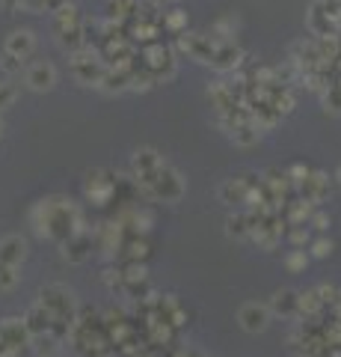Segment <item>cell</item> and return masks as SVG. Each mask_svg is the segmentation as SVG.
<instances>
[{
  "instance_id": "obj_1",
  "label": "cell",
  "mask_w": 341,
  "mask_h": 357,
  "mask_svg": "<svg viewBox=\"0 0 341 357\" xmlns=\"http://www.w3.org/2000/svg\"><path fill=\"white\" fill-rule=\"evenodd\" d=\"M139 191H143L146 196H155V200H164V203H175L178 196L184 194V182L182 176H178L173 167H160L155 178H148V182L139 185Z\"/></svg>"
},
{
  "instance_id": "obj_2",
  "label": "cell",
  "mask_w": 341,
  "mask_h": 357,
  "mask_svg": "<svg viewBox=\"0 0 341 357\" xmlns=\"http://www.w3.org/2000/svg\"><path fill=\"white\" fill-rule=\"evenodd\" d=\"M72 72H75V77H77V84L101 86L107 68H104L101 60H98V54L86 45V48H80L77 54H72Z\"/></svg>"
},
{
  "instance_id": "obj_3",
  "label": "cell",
  "mask_w": 341,
  "mask_h": 357,
  "mask_svg": "<svg viewBox=\"0 0 341 357\" xmlns=\"http://www.w3.org/2000/svg\"><path fill=\"white\" fill-rule=\"evenodd\" d=\"M39 304L45 306L48 313L54 315V322H75L72 315V292L66 289V286H45L42 292H39Z\"/></svg>"
},
{
  "instance_id": "obj_4",
  "label": "cell",
  "mask_w": 341,
  "mask_h": 357,
  "mask_svg": "<svg viewBox=\"0 0 341 357\" xmlns=\"http://www.w3.org/2000/svg\"><path fill=\"white\" fill-rule=\"evenodd\" d=\"M24 84L30 89H36V93H48V89H54V84H57V68L51 63H45V60H39V63L27 66Z\"/></svg>"
},
{
  "instance_id": "obj_5",
  "label": "cell",
  "mask_w": 341,
  "mask_h": 357,
  "mask_svg": "<svg viewBox=\"0 0 341 357\" xmlns=\"http://www.w3.org/2000/svg\"><path fill=\"white\" fill-rule=\"evenodd\" d=\"M131 164H134L137 182L143 185V182H148V178H155V176H157V170H160V167H164V158H160V155L155 152V149L143 146V149H137V152H134Z\"/></svg>"
},
{
  "instance_id": "obj_6",
  "label": "cell",
  "mask_w": 341,
  "mask_h": 357,
  "mask_svg": "<svg viewBox=\"0 0 341 357\" xmlns=\"http://www.w3.org/2000/svg\"><path fill=\"white\" fill-rule=\"evenodd\" d=\"M237 322H240V327H244L246 333H258V331H264L267 327V322H270V310L267 306H262V304H244L240 306V313H237Z\"/></svg>"
},
{
  "instance_id": "obj_7",
  "label": "cell",
  "mask_w": 341,
  "mask_h": 357,
  "mask_svg": "<svg viewBox=\"0 0 341 357\" xmlns=\"http://www.w3.org/2000/svg\"><path fill=\"white\" fill-rule=\"evenodd\" d=\"M306 24H309V30H312L318 39H320V36H335V30H338V24L324 12V3H320V0H315V3L309 6Z\"/></svg>"
},
{
  "instance_id": "obj_8",
  "label": "cell",
  "mask_w": 341,
  "mask_h": 357,
  "mask_svg": "<svg viewBox=\"0 0 341 357\" xmlns=\"http://www.w3.org/2000/svg\"><path fill=\"white\" fill-rule=\"evenodd\" d=\"M33 48H36L33 30H12V33L6 36V42H3V51H9L18 60H27L30 54H33Z\"/></svg>"
},
{
  "instance_id": "obj_9",
  "label": "cell",
  "mask_w": 341,
  "mask_h": 357,
  "mask_svg": "<svg viewBox=\"0 0 341 357\" xmlns=\"http://www.w3.org/2000/svg\"><path fill=\"white\" fill-rule=\"evenodd\" d=\"M24 256H27V241H24L21 235H6V238H0V265L18 268Z\"/></svg>"
},
{
  "instance_id": "obj_10",
  "label": "cell",
  "mask_w": 341,
  "mask_h": 357,
  "mask_svg": "<svg viewBox=\"0 0 341 357\" xmlns=\"http://www.w3.org/2000/svg\"><path fill=\"white\" fill-rule=\"evenodd\" d=\"M51 322H54V315L48 313L42 304H33V306H30V310H27V315H24V324H27L30 336L51 333Z\"/></svg>"
},
{
  "instance_id": "obj_11",
  "label": "cell",
  "mask_w": 341,
  "mask_h": 357,
  "mask_svg": "<svg viewBox=\"0 0 341 357\" xmlns=\"http://www.w3.org/2000/svg\"><path fill=\"white\" fill-rule=\"evenodd\" d=\"M110 194H113V182L107 178L104 170H95V173H89V176H86V196H89L92 203L101 205Z\"/></svg>"
},
{
  "instance_id": "obj_12",
  "label": "cell",
  "mask_w": 341,
  "mask_h": 357,
  "mask_svg": "<svg viewBox=\"0 0 341 357\" xmlns=\"http://www.w3.org/2000/svg\"><path fill=\"white\" fill-rule=\"evenodd\" d=\"M80 24H84V21H80V12H77V6L72 3V0H66L63 6L54 9V27H57V33L72 30V27H80Z\"/></svg>"
},
{
  "instance_id": "obj_13",
  "label": "cell",
  "mask_w": 341,
  "mask_h": 357,
  "mask_svg": "<svg viewBox=\"0 0 341 357\" xmlns=\"http://www.w3.org/2000/svg\"><path fill=\"white\" fill-rule=\"evenodd\" d=\"M0 333H3L6 345H12V349H18L24 340H33L30 331H27V324H24V319L21 322H18V319H6L3 324H0Z\"/></svg>"
},
{
  "instance_id": "obj_14",
  "label": "cell",
  "mask_w": 341,
  "mask_h": 357,
  "mask_svg": "<svg viewBox=\"0 0 341 357\" xmlns=\"http://www.w3.org/2000/svg\"><path fill=\"white\" fill-rule=\"evenodd\" d=\"M270 310L279 313V315H297L300 313V295L291 292V289L276 292L273 301H270Z\"/></svg>"
},
{
  "instance_id": "obj_15",
  "label": "cell",
  "mask_w": 341,
  "mask_h": 357,
  "mask_svg": "<svg viewBox=\"0 0 341 357\" xmlns=\"http://www.w3.org/2000/svg\"><path fill=\"white\" fill-rule=\"evenodd\" d=\"M246 196H249L246 178H228V182L220 187V200L223 203H246Z\"/></svg>"
},
{
  "instance_id": "obj_16",
  "label": "cell",
  "mask_w": 341,
  "mask_h": 357,
  "mask_svg": "<svg viewBox=\"0 0 341 357\" xmlns=\"http://www.w3.org/2000/svg\"><path fill=\"white\" fill-rule=\"evenodd\" d=\"M237 63H240V51H237V48L228 45V42H220L214 60H211V66L220 68V72H226V68H235Z\"/></svg>"
},
{
  "instance_id": "obj_17",
  "label": "cell",
  "mask_w": 341,
  "mask_h": 357,
  "mask_svg": "<svg viewBox=\"0 0 341 357\" xmlns=\"http://www.w3.org/2000/svg\"><path fill=\"white\" fill-rule=\"evenodd\" d=\"M258 137H262V128L255 122H240L232 128V140L237 146H253V143H258Z\"/></svg>"
},
{
  "instance_id": "obj_18",
  "label": "cell",
  "mask_w": 341,
  "mask_h": 357,
  "mask_svg": "<svg viewBox=\"0 0 341 357\" xmlns=\"http://www.w3.org/2000/svg\"><path fill=\"white\" fill-rule=\"evenodd\" d=\"M33 342H36V354L39 357H57L59 354V345L51 333H42V336H33Z\"/></svg>"
},
{
  "instance_id": "obj_19",
  "label": "cell",
  "mask_w": 341,
  "mask_h": 357,
  "mask_svg": "<svg viewBox=\"0 0 341 357\" xmlns=\"http://www.w3.org/2000/svg\"><path fill=\"white\" fill-rule=\"evenodd\" d=\"M18 280H21V274H18V268L12 265H0V292H12Z\"/></svg>"
},
{
  "instance_id": "obj_20",
  "label": "cell",
  "mask_w": 341,
  "mask_h": 357,
  "mask_svg": "<svg viewBox=\"0 0 341 357\" xmlns=\"http://www.w3.org/2000/svg\"><path fill=\"white\" fill-rule=\"evenodd\" d=\"M324 107H327L329 113H341V84L329 86L327 93H324Z\"/></svg>"
},
{
  "instance_id": "obj_21",
  "label": "cell",
  "mask_w": 341,
  "mask_h": 357,
  "mask_svg": "<svg viewBox=\"0 0 341 357\" xmlns=\"http://www.w3.org/2000/svg\"><path fill=\"white\" fill-rule=\"evenodd\" d=\"M137 9V0H110V15L113 18H125Z\"/></svg>"
},
{
  "instance_id": "obj_22",
  "label": "cell",
  "mask_w": 341,
  "mask_h": 357,
  "mask_svg": "<svg viewBox=\"0 0 341 357\" xmlns=\"http://www.w3.org/2000/svg\"><path fill=\"white\" fill-rule=\"evenodd\" d=\"M18 98V86L3 81L0 84V111H6V107H12V102Z\"/></svg>"
},
{
  "instance_id": "obj_23",
  "label": "cell",
  "mask_w": 341,
  "mask_h": 357,
  "mask_svg": "<svg viewBox=\"0 0 341 357\" xmlns=\"http://www.w3.org/2000/svg\"><path fill=\"white\" fill-rule=\"evenodd\" d=\"M21 63H24V60L12 57L9 51H0V68H3L6 75H18V72H21Z\"/></svg>"
},
{
  "instance_id": "obj_24",
  "label": "cell",
  "mask_w": 341,
  "mask_h": 357,
  "mask_svg": "<svg viewBox=\"0 0 341 357\" xmlns=\"http://www.w3.org/2000/svg\"><path fill=\"white\" fill-rule=\"evenodd\" d=\"M320 304H324V301L318 298V292H306V295H300V310H303V313H315Z\"/></svg>"
},
{
  "instance_id": "obj_25",
  "label": "cell",
  "mask_w": 341,
  "mask_h": 357,
  "mask_svg": "<svg viewBox=\"0 0 341 357\" xmlns=\"http://www.w3.org/2000/svg\"><path fill=\"white\" fill-rule=\"evenodd\" d=\"M164 24L173 30V33L182 36V27L187 24V15H184V12H173V15H166V18H164Z\"/></svg>"
},
{
  "instance_id": "obj_26",
  "label": "cell",
  "mask_w": 341,
  "mask_h": 357,
  "mask_svg": "<svg viewBox=\"0 0 341 357\" xmlns=\"http://www.w3.org/2000/svg\"><path fill=\"white\" fill-rule=\"evenodd\" d=\"M18 6H21L24 12H45L48 0H18Z\"/></svg>"
},
{
  "instance_id": "obj_27",
  "label": "cell",
  "mask_w": 341,
  "mask_h": 357,
  "mask_svg": "<svg viewBox=\"0 0 341 357\" xmlns=\"http://www.w3.org/2000/svg\"><path fill=\"white\" fill-rule=\"evenodd\" d=\"M320 3H324V12L338 24V18H341V0H320Z\"/></svg>"
},
{
  "instance_id": "obj_28",
  "label": "cell",
  "mask_w": 341,
  "mask_h": 357,
  "mask_svg": "<svg viewBox=\"0 0 341 357\" xmlns=\"http://www.w3.org/2000/svg\"><path fill=\"white\" fill-rule=\"evenodd\" d=\"M68 247H72V253H66V256H68V259H72V262H80V259H84V256H86V250H84L86 241H84V238H77V241H72Z\"/></svg>"
},
{
  "instance_id": "obj_29",
  "label": "cell",
  "mask_w": 341,
  "mask_h": 357,
  "mask_svg": "<svg viewBox=\"0 0 341 357\" xmlns=\"http://www.w3.org/2000/svg\"><path fill=\"white\" fill-rule=\"evenodd\" d=\"M329 253H333V241H318L312 247V256H318V259H324V256H329Z\"/></svg>"
},
{
  "instance_id": "obj_30",
  "label": "cell",
  "mask_w": 341,
  "mask_h": 357,
  "mask_svg": "<svg viewBox=\"0 0 341 357\" xmlns=\"http://www.w3.org/2000/svg\"><path fill=\"white\" fill-rule=\"evenodd\" d=\"M288 265H291V268H300V265H306V256H303V253H294V256H291V259H288Z\"/></svg>"
},
{
  "instance_id": "obj_31",
  "label": "cell",
  "mask_w": 341,
  "mask_h": 357,
  "mask_svg": "<svg viewBox=\"0 0 341 357\" xmlns=\"http://www.w3.org/2000/svg\"><path fill=\"white\" fill-rule=\"evenodd\" d=\"M0 6H3V9H6V12H12V9L18 6V0H0Z\"/></svg>"
},
{
  "instance_id": "obj_32",
  "label": "cell",
  "mask_w": 341,
  "mask_h": 357,
  "mask_svg": "<svg viewBox=\"0 0 341 357\" xmlns=\"http://www.w3.org/2000/svg\"><path fill=\"white\" fill-rule=\"evenodd\" d=\"M327 223H329V221H327V217H324V214H318V217H315V226H318V230H324V226H327Z\"/></svg>"
},
{
  "instance_id": "obj_33",
  "label": "cell",
  "mask_w": 341,
  "mask_h": 357,
  "mask_svg": "<svg viewBox=\"0 0 341 357\" xmlns=\"http://www.w3.org/2000/svg\"><path fill=\"white\" fill-rule=\"evenodd\" d=\"M338 182H341V167H338Z\"/></svg>"
},
{
  "instance_id": "obj_34",
  "label": "cell",
  "mask_w": 341,
  "mask_h": 357,
  "mask_svg": "<svg viewBox=\"0 0 341 357\" xmlns=\"http://www.w3.org/2000/svg\"><path fill=\"white\" fill-rule=\"evenodd\" d=\"M338 30H341V18H338Z\"/></svg>"
}]
</instances>
